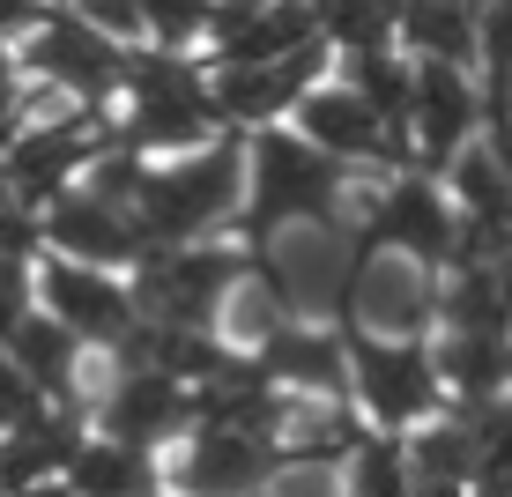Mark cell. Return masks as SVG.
<instances>
[{
    "label": "cell",
    "instance_id": "3",
    "mask_svg": "<svg viewBox=\"0 0 512 497\" xmlns=\"http://www.w3.org/2000/svg\"><path fill=\"white\" fill-rule=\"evenodd\" d=\"M342 334H349V401L364 408L372 431L409 438L453 408L446 379H438V357H431V334H372V327H342Z\"/></svg>",
    "mask_w": 512,
    "mask_h": 497
},
{
    "label": "cell",
    "instance_id": "2",
    "mask_svg": "<svg viewBox=\"0 0 512 497\" xmlns=\"http://www.w3.org/2000/svg\"><path fill=\"white\" fill-rule=\"evenodd\" d=\"M245 208V134H223L193 156H164L141 171L134 193V223L141 245H201V238H231Z\"/></svg>",
    "mask_w": 512,
    "mask_h": 497
},
{
    "label": "cell",
    "instance_id": "11",
    "mask_svg": "<svg viewBox=\"0 0 512 497\" xmlns=\"http://www.w3.org/2000/svg\"><path fill=\"white\" fill-rule=\"evenodd\" d=\"M260 497H349L342 468H320V460H275V475L260 483Z\"/></svg>",
    "mask_w": 512,
    "mask_h": 497
},
{
    "label": "cell",
    "instance_id": "10",
    "mask_svg": "<svg viewBox=\"0 0 512 497\" xmlns=\"http://www.w3.org/2000/svg\"><path fill=\"white\" fill-rule=\"evenodd\" d=\"M342 490L349 497H416V460H409V438L401 431H372L342 468Z\"/></svg>",
    "mask_w": 512,
    "mask_h": 497
},
{
    "label": "cell",
    "instance_id": "7",
    "mask_svg": "<svg viewBox=\"0 0 512 497\" xmlns=\"http://www.w3.org/2000/svg\"><path fill=\"white\" fill-rule=\"evenodd\" d=\"M45 253L82 260V268H119V275H134V260L149 253V245H141V223L127 216V208H112V201H97L90 186H75L67 201L45 208Z\"/></svg>",
    "mask_w": 512,
    "mask_h": 497
},
{
    "label": "cell",
    "instance_id": "4",
    "mask_svg": "<svg viewBox=\"0 0 512 497\" xmlns=\"http://www.w3.org/2000/svg\"><path fill=\"white\" fill-rule=\"evenodd\" d=\"M38 312H52L104 364H112L119 349H134V334L149 327V319H141L134 282L119 275V268H82V260H60V253L38 260Z\"/></svg>",
    "mask_w": 512,
    "mask_h": 497
},
{
    "label": "cell",
    "instance_id": "5",
    "mask_svg": "<svg viewBox=\"0 0 512 497\" xmlns=\"http://www.w3.org/2000/svg\"><path fill=\"white\" fill-rule=\"evenodd\" d=\"M90 431L119 438V446H141V453H171L193 431V386L164 379V371H112L104 364V386L90 401Z\"/></svg>",
    "mask_w": 512,
    "mask_h": 497
},
{
    "label": "cell",
    "instance_id": "9",
    "mask_svg": "<svg viewBox=\"0 0 512 497\" xmlns=\"http://www.w3.org/2000/svg\"><path fill=\"white\" fill-rule=\"evenodd\" d=\"M60 483L75 497H149L164 483V453H141V446H119L104 431H82V446H75Z\"/></svg>",
    "mask_w": 512,
    "mask_h": 497
},
{
    "label": "cell",
    "instance_id": "6",
    "mask_svg": "<svg viewBox=\"0 0 512 497\" xmlns=\"http://www.w3.org/2000/svg\"><path fill=\"white\" fill-rule=\"evenodd\" d=\"M275 460H282L275 438H260V431H208V423H193L164 453V483L179 497H260Z\"/></svg>",
    "mask_w": 512,
    "mask_h": 497
},
{
    "label": "cell",
    "instance_id": "1",
    "mask_svg": "<svg viewBox=\"0 0 512 497\" xmlns=\"http://www.w3.org/2000/svg\"><path fill=\"white\" fill-rule=\"evenodd\" d=\"M349 186H357V171L342 156L312 149L297 127H260L245 134V208L231 238H245L260 253L282 230H349L357 223Z\"/></svg>",
    "mask_w": 512,
    "mask_h": 497
},
{
    "label": "cell",
    "instance_id": "8",
    "mask_svg": "<svg viewBox=\"0 0 512 497\" xmlns=\"http://www.w3.org/2000/svg\"><path fill=\"white\" fill-rule=\"evenodd\" d=\"M394 45L409 52V60L475 67L483 60V0H416L394 23Z\"/></svg>",
    "mask_w": 512,
    "mask_h": 497
}]
</instances>
